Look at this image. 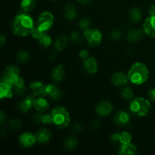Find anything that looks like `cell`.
Wrapping results in <instances>:
<instances>
[{
  "label": "cell",
  "mask_w": 155,
  "mask_h": 155,
  "mask_svg": "<svg viewBox=\"0 0 155 155\" xmlns=\"http://www.w3.org/2000/svg\"><path fill=\"white\" fill-rule=\"evenodd\" d=\"M33 18L26 13L19 14L14 18L12 23V30L14 34L19 36H27L34 30Z\"/></svg>",
  "instance_id": "6da1fadb"
},
{
  "label": "cell",
  "mask_w": 155,
  "mask_h": 155,
  "mask_svg": "<svg viewBox=\"0 0 155 155\" xmlns=\"http://www.w3.org/2000/svg\"><path fill=\"white\" fill-rule=\"evenodd\" d=\"M129 80L135 85H142L147 81L149 71L145 64L136 62L133 64L128 72Z\"/></svg>",
  "instance_id": "7a4b0ae2"
},
{
  "label": "cell",
  "mask_w": 155,
  "mask_h": 155,
  "mask_svg": "<svg viewBox=\"0 0 155 155\" xmlns=\"http://www.w3.org/2000/svg\"><path fill=\"white\" fill-rule=\"evenodd\" d=\"M53 124L60 129H64L69 126L71 117L69 113L64 107L57 106L51 111Z\"/></svg>",
  "instance_id": "3957f363"
},
{
  "label": "cell",
  "mask_w": 155,
  "mask_h": 155,
  "mask_svg": "<svg viewBox=\"0 0 155 155\" xmlns=\"http://www.w3.org/2000/svg\"><path fill=\"white\" fill-rule=\"evenodd\" d=\"M151 109V103L148 100L142 97H137L130 103V110L136 116H146Z\"/></svg>",
  "instance_id": "277c9868"
},
{
  "label": "cell",
  "mask_w": 155,
  "mask_h": 155,
  "mask_svg": "<svg viewBox=\"0 0 155 155\" xmlns=\"http://www.w3.org/2000/svg\"><path fill=\"white\" fill-rule=\"evenodd\" d=\"M53 23H54V16L52 14L49 12H43L39 15L36 27L42 31L46 32L52 27Z\"/></svg>",
  "instance_id": "5b68a950"
},
{
  "label": "cell",
  "mask_w": 155,
  "mask_h": 155,
  "mask_svg": "<svg viewBox=\"0 0 155 155\" xmlns=\"http://www.w3.org/2000/svg\"><path fill=\"white\" fill-rule=\"evenodd\" d=\"M83 34H84L85 38L86 39L88 43H89V45L90 46H98L101 42L102 34H101V31L99 30H98V29H88L87 30H85Z\"/></svg>",
  "instance_id": "8992f818"
},
{
  "label": "cell",
  "mask_w": 155,
  "mask_h": 155,
  "mask_svg": "<svg viewBox=\"0 0 155 155\" xmlns=\"http://www.w3.org/2000/svg\"><path fill=\"white\" fill-rule=\"evenodd\" d=\"M19 69L16 66L14 65H8L6 67L4 73H3L2 80L5 82L10 83L12 86L15 83V82L18 80L19 76Z\"/></svg>",
  "instance_id": "52a82bcc"
},
{
  "label": "cell",
  "mask_w": 155,
  "mask_h": 155,
  "mask_svg": "<svg viewBox=\"0 0 155 155\" xmlns=\"http://www.w3.org/2000/svg\"><path fill=\"white\" fill-rule=\"evenodd\" d=\"M37 141L36 136H34L33 133L26 132L23 133L19 138V142L24 148H28L33 146L36 142Z\"/></svg>",
  "instance_id": "ba28073f"
},
{
  "label": "cell",
  "mask_w": 155,
  "mask_h": 155,
  "mask_svg": "<svg viewBox=\"0 0 155 155\" xmlns=\"http://www.w3.org/2000/svg\"><path fill=\"white\" fill-rule=\"evenodd\" d=\"M113 110V105L110 101H101L97 104L96 108H95V111H96L97 114L101 117L107 116L111 113Z\"/></svg>",
  "instance_id": "9c48e42d"
},
{
  "label": "cell",
  "mask_w": 155,
  "mask_h": 155,
  "mask_svg": "<svg viewBox=\"0 0 155 155\" xmlns=\"http://www.w3.org/2000/svg\"><path fill=\"white\" fill-rule=\"evenodd\" d=\"M143 30L148 36L155 37V16H150L143 24Z\"/></svg>",
  "instance_id": "30bf717a"
},
{
  "label": "cell",
  "mask_w": 155,
  "mask_h": 155,
  "mask_svg": "<svg viewBox=\"0 0 155 155\" xmlns=\"http://www.w3.org/2000/svg\"><path fill=\"white\" fill-rule=\"evenodd\" d=\"M130 117L128 113L124 110H119L115 114L114 117V121L118 126H125L130 123Z\"/></svg>",
  "instance_id": "8fae6325"
},
{
  "label": "cell",
  "mask_w": 155,
  "mask_h": 155,
  "mask_svg": "<svg viewBox=\"0 0 155 155\" xmlns=\"http://www.w3.org/2000/svg\"><path fill=\"white\" fill-rule=\"evenodd\" d=\"M12 86L10 83L1 80L0 83V98H9L13 96V92H12Z\"/></svg>",
  "instance_id": "7c38bea8"
},
{
  "label": "cell",
  "mask_w": 155,
  "mask_h": 155,
  "mask_svg": "<svg viewBox=\"0 0 155 155\" xmlns=\"http://www.w3.org/2000/svg\"><path fill=\"white\" fill-rule=\"evenodd\" d=\"M34 101V96L33 95H28L22 101L18 103V108L24 113L28 112L31 109L32 106H33Z\"/></svg>",
  "instance_id": "4fadbf2b"
},
{
  "label": "cell",
  "mask_w": 155,
  "mask_h": 155,
  "mask_svg": "<svg viewBox=\"0 0 155 155\" xmlns=\"http://www.w3.org/2000/svg\"><path fill=\"white\" fill-rule=\"evenodd\" d=\"M85 71L90 74H94L98 71V64L96 60L92 57H89L83 62Z\"/></svg>",
  "instance_id": "5bb4252c"
},
{
  "label": "cell",
  "mask_w": 155,
  "mask_h": 155,
  "mask_svg": "<svg viewBox=\"0 0 155 155\" xmlns=\"http://www.w3.org/2000/svg\"><path fill=\"white\" fill-rule=\"evenodd\" d=\"M45 95H48L52 99L58 100L61 97L62 92L57 86L50 84L45 86Z\"/></svg>",
  "instance_id": "9a60e30c"
},
{
  "label": "cell",
  "mask_w": 155,
  "mask_h": 155,
  "mask_svg": "<svg viewBox=\"0 0 155 155\" xmlns=\"http://www.w3.org/2000/svg\"><path fill=\"white\" fill-rule=\"evenodd\" d=\"M45 86L42 82L34 81L30 83V87L33 92V95L36 96H43L45 95Z\"/></svg>",
  "instance_id": "2e32d148"
},
{
  "label": "cell",
  "mask_w": 155,
  "mask_h": 155,
  "mask_svg": "<svg viewBox=\"0 0 155 155\" xmlns=\"http://www.w3.org/2000/svg\"><path fill=\"white\" fill-rule=\"evenodd\" d=\"M128 76L123 73H116L111 77L112 84L116 86H125L128 82Z\"/></svg>",
  "instance_id": "e0dca14e"
},
{
  "label": "cell",
  "mask_w": 155,
  "mask_h": 155,
  "mask_svg": "<svg viewBox=\"0 0 155 155\" xmlns=\"http://www.w3.org/2000/svg\"><path fill=\"white\" fill-rule=\"evenodd\" d=\"M119 154L121 155H133L137 154V148L133 144H121L119 149Z\"/></svg>",
  "instance_id": "ac0fdd59"
},
{
  "label": "cell",
  "mask_w": 155,
  "mask_h": 155,
  "mask_svg": "<svg viewBox=\"0 0 155 155\" xmlns=\"http://www.w3.org/2000/svg\"><path fill=\"white\" fill-rule=\"evenodd\" d=\"M65 76V71L64 67L61 64L58 65L51 72V78L54 81L57 83H61L64 80Z\"/></svg>",
  "instance_id": "d6986e66"
},
{
  "label": "cell",
  "mask_w": 155,
  "mask_h": 155,
  "mask_svg": "<svg viewBox=\"0 0 155 155\" xmlns=\"http://www.w3.org/2000/svg\"><path fill=\"white\" fill-rule=\"evenodd\" d=\"M144 33L140 30H131L127 33V39L130 42H137L142 39Z\"/></svg>",
  "instance_id": "ffe728a7"
},
{
  "label": "cell",
  "mask_w": 155,
  "mask_h": 155,
  "mask_svg": "<svg viewBox=\"0 0 155 155\" xmlns=\"http://www.w3.org/2000/svg\"><path fill=\"white\" fill-rule=\"evenodd\" d=\"M51 136V133L49 130H47V129H41L40 130L37 132L36 136L38 142H40V143L45 144L50 140Z\"/></svg>",
  "instance_id": "44dd1931"
},
{
  "label": "cell",
  "mask_w": 155,
  "mask_h": 155,
  "mask_svg": "<svg viewBox=\"0 0 155 155\" xmlns=\"http://www.w3.org/2000/svg\"><path fill=\"white\" fill-rule=\"evenodd\" d=\"M33 107L38 111L43 112L49 107V104L47 100L42 98H39L35 99L34 102H33Z\"/></svg>",
  "instance_id": "7402d4cb"
},
{
  "label": "cell",
  "mask_w": 155,
  "mask_h": 155,
  "mask_svg": "<svg viewBox=\"0 0 155 155\" xmlns=\"http://www.w3.org/2000/svg\"><path fill=\"white\" fill-rule=\"evenodd\" d=\"M36 0H22L21 2V10L24 13H29L34 9Z\"/></svg>",
  "instance_id": "603a6c76"
},
{
  "label": "cell",
  "mask_w": 155,
  "mask_h": 155,
  "mask_svg": "<svg viewBox=\"0 0 155 155\" xmlns=\"http://www.w3.org/2000/svg\"><path fill=\"white\" fill-rule=\"evenodd\" d=\"M77 9L74 5L68 4L64 8V16L67 19L73 20L77 17Z\"/></svg>",
  "instance_id": "cb8c5ba5"
},
{
  "label": "cell",
  "mask_w": 155,
  "mask_h": 155,
  "mask_svg": "<svg viewBox=\"0 0 155 155\" xmlns=\"http://www.w3.org/2000/svg\"><path fill=\"white\" fill-rule=\"evenodd\" d=\"M14 91L15 93L18 95H23L26 91L25 85H24V80L21 77L18 78V80L15 82L13 86Z\"/></svg>",
  "instance_id": "d4e9b609"
},
{
  "label": "cell",
  "mask_w": 155,
  "mask_h": 155,
  "mask_svg": "<svg viewBox=\"0 0 155 155\" xmlns=\"http://www.w3.org/2000/svg\"><path fill=\"white\" fill-rule=\"evenodd\" d=\"M142 12L139 8H133L130 12V21L133 23H138L142 19Z\"/></svg>",
  "instance_id": "484cf974"
},
{
  "label": "cell",
  "mask_w": 155,
  "mask_h": 155,
  "mask_svg": "<svg viewBox=\"0 0 155 155\" xmlns=\"http://www.w3.org/2000/svg\"><path fill=\"white\" fill-rule=\"evenodd\" d=\"M64 148H66L68 151L74 150L77 145V139L73 137V136H69V137H68L65 139L64 142Z\"/></svg>",
  "instance_id": "4316f807"
},
{
  "label": "cell",
  "mask_w": 155,
  "mask_h": 155,
  "mask_svg": "<svg viewBox=\"0 0 155 155\" xmlns=\"http://www.w3.org/2000/svg\"><path fill=\"white\" fill-rule=\"evenodd\" d=\"M67 37L64 36H61L54 42V48L56 51H62L66 47Z\"/></svg>",
  "instance_id": "83f0119b"
},
{
  "label": "cell",
  "mask_w": 155,
  "mask_h": 155,
  "mask_svg": "<svg viewBox=\"0 0 155 155\" xmlns=\"http://www.w3.org/2000/svg\"><path fill=\"white\" fill-rule=\"evenodd\" d=\"M38 40H39V44L45 48H48V46H50L51 42H52V39H51V37L49 35L47 34L46 33H44V34L42 35V37L39 39H38Z\"/></svg>",
  "instance_id": "f1b7e54d"
},
{
  "label": "cell",
  "mask_w": 155,
  "mask_h": 155,
  "mask_svg": "<svg viewBox=\"0 0 155 155\" xmlns=\"http://www.w3.org/2000/svg\"><path fill=\"white\" fill-rule=\"evenodd\" d=\"M29 60V53L25 50H21L17 54V61L19 64H24Z\"/></svg>",
  "instance_id": "f546056e"
},
{
  "label": "cell",
  "mask_w": 155,
  "mask_h": 155,
  "mask_svg": "<svg viewBox=\"0 0 155 155\" xmlns=\"http://www.w3.org/2000/svg\"><path fill=\"white\" fill-rule=\"evenodd\" d=\"M121 95L127 100H131L133 98V92L130 87H125L121 90Z\"/></svg>",
  "instance_id": "4dcf8cb0"
},
{
  "label": "cell",
  "mask_w": 155,
  "mask_h": 155,
  "mask_svg": "<svg viewBox=\"0 0 155 155\" xmlns=\"http://www.w3.org/2000/svg\"><path fill=\"white\" fill-rule=\"evenodd\" d=\"M132 141V136L130 133H127V132H124V133H120V141L121 144H127L130 143Z\"/></svg>",
  "instance_id": "1f68e13d"
},
{
  "label": "cell",
  "mask_w": 155,
  "mask_h": 155,
  "mask_svg": "<svg viewBox=\"0 0 155 155\" xmlns=\"http://www.w3.org/2000/svg\"><path fill=\"white\" fill-rule=\"evenodd\" d=\"M79 26H80V29L83 30V31L87 30L90 27V21L88 18H83L80 20V23H79Z\"/></svg>",
  "instance_id": "d6a6232c"
},
{
  "label": "cell",
  "mask_w": 155,
  "mask_h": 155,
  "mask_svg": "<svg viewBox=\"0 0 155 155\" xmlns=\"http://www.w3.org/2000/svg\"><path fill=\"white\" fill-rule=\"evenodd\" d=\"M70 39H71V42H72L73 43H79V42H81L82 40L81 36H80V33L77 31H74L73 32V33H71Z\"/></svg>",
  "instance_id": "836d02e7"
},
{
  "label": "cell",
  "mask_w": 155,
  "mask_h": 155,
  "mask_svg": "<svg viewBox=\"0 0 155 155\" xmlns=\"http://www.w3.org/2000/svg\"><path fill=\"white\" fill-rule=\"evenodd\" d=\"M45 33H46V32L42 31V30H40L39 28H38L37 27H35L34 30H33V32H32L31 35H32V36L34 38V39H39L41 37H42V35H43Z\"/></svg>",
  "instance_id": "e575fe53"
},
{
  "label": "cell",
  "mask_w": 155,
  "mask_h": 155,
  "mask_svg": "<svg viewBox=\"0 0 155 155\" xmlns=\"http://www.w3.org/2000/svg\"><path fill=\"white\" fill-rule=\"evenodd\" d=\"M42 123H43L44 124H52L53 120H52V116H51V113H50L49 114H42Z\"/></svg>",
  "instance_id": "d590c367"
},
{
  "label": "cell",
  "mask_w": 155,
  "mask_h": 155,
  "mask_svg": "<svg viewBox=\"0 0 155 155\" xmlns=\"http://www.w3.org/2000/svg\"><path fill=\"white\" fill-rule=\"evenodd\" d=\"M9 127L11 129L14 130H16L21 127V122L18 120H12L9 122Z\"/></svg>",
  "instance_id": "8d00e7d4"
},
{
  "label": "cell",
  "mask_w": 155,
  "mask_h": 155,
  "mask_svg": "<svg viewBox=\"0 0 155 155\" xmlns=\"http://www.w3.org/2000/svg\"><path fill=\"white\" fill-rule=\"evenodd\" d=\"M121 36H122V33H121V32L120 30H115L110 33V37H111V39H114V40L119 39Z\"/></svg>",
  "instance_id": "74e56055"
},
{
  "label": "cell",
  "mask_w": 155,
  "mask_h": 155,
  "mask_svg": "<svg viewBox=\"0 0 155 155\" xmlns=\"http://www.w3.org/2000/svg\"><path fill=\"white\" fill-rule=\"evenodd\" d=\"M79 55H80V57L82 59H83V60H86V58H88L89 56V51H87V50H81V51H80V54H79Z\"/></svg>",
  "instance_id": "f35d334b"
},
{
  "label": "cell",
  "mask_w": 155,
  "mask_h": 155,
  "mask_svg": "<svg viewBox=\"0 0 155 155\" xmlns=\"http://www.w3.org/2000/svg\"><path fill=\"white\" fill-rule=\"evenodd\" d=\"M120 133H114V134L111 136V137H110V140H111V142H118V141H120Z\"/></svg>",
  "instance_id": "ab89813d"
},
{
  "label": "cell",
  "mask_w": 155,
  "mask_h": 155,
  "mask_svg": "<svg viewBox=\"0 0 155 155\" xmlns=\"http://www.w3.org/2000/svg\"><path fill=\"white\" fill-rule=\"evenodd\" d=\"M42 114H36L33 116V119L35 122L36 123H42Z\"/></svg>",
  "instance_id": "60d3db41"
},
{
  "label": "cell",
  "mask_w": 155,
  "mask_h": 155,
  "mask_svg": "<svg viewBox=\"0 0 155 155\" xmlns=\"http://www.w3.org/2000/svg\"><path fill=\"white\" fill-rule=\"evenodd\" d=\"M82 129H83V127H82V125L80 124H75V125L74 126V127H73V130L74 131V133H80V131L82 130Z\"/></svg>",
  "instance_id": "b9f144b4"
},
{
  "label": "cell",
  "mask_w": 155,
  "mask_h": 155,
  "mask_svg": "<svg viewBox=\"0 0 155 155\" xmlns=\"http://www.w3.org/2000/svg\"><path fill=\"white\" fill-rule=\"evenodd\" d=\"M148 97L151 101L155 102V89H152L148 92Z\"/></svg>",
  "instance_id": "7bdbcfd3"
},
{
  "label": "cell",
  "mask_w": 155,
  "mask_h": 155,
  "mask_svg": "<svg viewBox=\"0 0 155 155\" xmlns=\"http://www.w3.org/2000/svg\"><path fill=\"white\" fill-rule=\"evenodd\" d=\"M148 12H149L151 16H155V5H152L150 6L148 8Z\"/></svg>",
  "instance_id": "ee69618b"
},
{
  "label": "cell",
  "mask_w": 155,
  "mask_h": 155,
  "mask_svg": "<svg viewBox=\"0 0 155 155\" xmlns=\"http://www.w3.org/2000/svg\"><path fill=\"white\" fill-rule=\"evenodd\" d=\"M5 113L2 110H1V112H0V123H1V124H2L4 123V121L5 120Z\"/></svg>",
  "instance_id": "f6af8a7d"
},
{
  "label": "cell",
  "mask_w": 155,
  "mask_h": 155,
  "mask_svg": "<svg viewBox=\"0 0 155 155\" xmlns=\"http://www.w3.org/2000/svg\"><path fill=\"white\" fill-rule=\"evenodd\" d=\"M5 42H6V38L5 37L4 35H1V37H0V45H1V46H3Z\"/></svg>",
  "instance_id": "bcb514c9"
},
{
  "label": "cell",
  "mask_w": 155,
  "mask_h": 155,
  "mask_svg": "<svg viewBox=\"0 0 155 155\" xmlns=\"http://www.w3.org/2000/svg\"><path fill=\"white\" fill-rule=\"evenodd\" d=\"M77 1L83 5H89L92 0H77Z\"/></svg>",
  "instance_id": "7dc6e473"
},
{
  "label": "cell",
  "mask_w": 155,
  "mask_h": 155,
  "mask_svg": "<svg viewBox=\"0 0 155 155\" xmlns=\"http://www.w3.org/2000/svg\"><path fill=\"white\" fill-rule=\"evenodd\" d=\"M52 1H57V0H52Z\"/></svg>",
  "instance_id": "c3c4849f"
}]
</instances>
